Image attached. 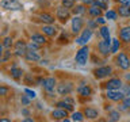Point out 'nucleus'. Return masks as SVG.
I'll return each instance as SVG.
<instances>
[{
	"label": "nucleus",
	"instance_id": "44",
	"mask_svg": "<svg viewBox=\"0 0 130 122\" xmlns=\"http://www.w3.org/2000/svg\"><path fill=\"white\" fill-rule=\"evenodd\" d=\"M88 24H89V28H93V27H96V26H98L96 20H95V22H92V20H91V22H88Z\"/></svg>",
	"mask_w": 130,
	"mask_h": 122
},
{
	"label": "nucleus",
	"instance_id": "51",
	"mask_svg": "<svg viewBox=\"0 0 130 122\" xmlns=\"http://www.w3.org/2000/svg\"><path fill=\"white\" fill-rule=\"evenodd\" d=\"M73 2H77V0H73Z\"/></svg>",
	"mask_w": 130,
	"mask_h": 122
},
{
	"label": "nucleus",
	"instance_id": "16",
	"mask_svg": "<svg viewBox=\"0 0 130 122\" xmlns=\"http://www.w3.org/2000/svg\"><path fill=\"white\" fill-rule=\"evenodd\" d=\"M24 58H26L27 61H32V63H34V61H39L41 60V56L38 54L37 50H30V49H28L27 53L24 54Z\"/></svg>",
	"mask_w": 130,
	"mask_h": 122
},
{
	"label": "nucleus",
	"instance_id": "17",
	"mask_svg": "<svg viewBox=\"0 0 130 122\" xmlns=\"http://www.w3.org/2000/svg\"><path fill=\"white\" fill-rule=\"evenodd\" d=\"M119 37H121L122 41H125V42H130V26L122 27Z\"/></svg>",
	"mask_w": 130,
	"mask_h": 122
},
{
	"label": "nucleus",
	"instance_id": "49",
	"mask_svg": "<svg viewBox=\"0 0 130 122\" xmlns=\"http://www.w3.org/2000/svg\"><path fill=\"white\" fill-rule=\"evenodd\" d=\"M125 77H126V80H130V73H126Z\"/></svg>",
	"mask_w": 130,
	"mask_h": 122
},
{
	"label": "nucleus",
	"instance_id": "30",
	"mask_svg": "<svg viewBox=\"0 0 130 122\" xmlns=\"http://www.w3.org/2000/svg\"><path fill=\"white\" fill-rule=\"evenodd\" d=\"M117 18H118V12L117 11H112V10H107V11H106V19L115 20Z\"/></svg>",
	"mask_w": 130,
	"mask_h": 122
},
{
	"label": "nucleus",
	"instance_id": "13",
	"mask_svg": "<svg viewBox=\"0 0 130 122\" xmlns=\"http://www.w3.org/2000/svg\"><path fill=\"white\" fill-rule=\"evenodd\" d=\"M68 110H65V109H56V110H53V113H52V117L54 118V119H58V121H64L65 118L68 117Z\"/></svg>",
	"mask_w": 130,
	"mask_h": 122
},
{
	"label": "nucleus",
	"instance_id": "50",
	"mask_svg": "<svg viewBox=\"0 0 130 122\" xmlns=\"http://www.w3.org/2000/svg\"><path fill=\"white\" fill-rule=\"evenodd\" d=\"M24 121H26V122H32L31 118H24Z\"/></svg>",
	"mask_w": 130,
	"mask_h": 122
},
{
	"label": "nucleus",
	"instance_id": "15",
	"mask_svg": "<svg viewBox=\"0 0 130 122\" xmlns=\"http://www.w3.org/2000/svg\"><path fill=\"white\" fill-rule=\"evenodd\" d=\"M84 115L88 118V119H96L99 117V111L93 107H85L84 109Z\"/></svg>",
	"mask_w": 130,
	"mask_h": 122
},
{
	"label": "nucleus",
	"instance_id": "5",
	"mask_svg": "<svg viewBox=\"0 0 130 122\" xmlns=\"http://www.w3.org/2000/svg\"><path fill=\"white\" fill-rule=\"evenodd\" d=\"M56 16H57V19H60L62 23L68 22V19L71 18V12H69V8H65L64 6L58 7V8H57V11H56Z\"/></svg>",
	"mask_w": 130,
	"mask_h": 122
},
{
	"label": "nucleus",
	"instance_id": "11",
	"mask_svg": "<svg viewBox=\"0 0 130 122\" xmlns=\"http://www.w3.org/2000/svg\"><path fill=\"white\" fill-rule=\"evenodd\" d=\"M56 84H57V81L54 77H47V79H45L43 81V88H45V91H46L49 95L54 91V88H56ZM52 96V95H50Z\"/></svg>",
	"mask_w": 130,
	"mask_h": 122
},
{
	"label": "nucleus",
	"instance_id": "28",
	"mask_svg": "<svg viewBox=\"0 0 130 122\" xmlns=\"http://www.w3.org/2000/svg\"><path fill=\"white\" fill-rule=\"evenodd\" d=\"M92 4H95V6L100 7L102 10H107V8H108V0H95Z\"/></svg>",
	"mask_w": 130,
	"mask_h": 122
},
{
	"label": "nucleus",
	"instance_id": "3",
	"mask_svg": "<svg viewBox=\"0 0 130 122\" xmlns=\"http://www.w3.org/2000/svg\"><path fill=\"white\" fill-rule=\"evenodd\" d=\"M91 38H92V28L87 27L85 30L81 31V34L76 38V43H77V45H81V46H84V45H87V42H88Z\"/></svg>",
	"mask_w": 130,
	"mask_h": 122
},
{
	"label": "nucleus",
	"instance_id": "2",
	"mask_svg": "<svg viewBox=\"0 0 130 122\" xmlns=\"http://www.w3.org/2000/svg\"><path fill=\"white\" fill-rule=\"evenodd\" d=\"M0 6L4 10H11V11H20L23 10V4L19 0H2Z\"/></svg>",
	"mask_w": 130,
	"mask_h": 122
},
{
	"label": "nucleus",
	"instance_id": "6",
	"mask_svg": "<svg viewBox=\"0 0 130 122\" xmlns=\"http://www.w3.org/2000/svg\"><path fill=\"white\" fill-rule=\"evenodd\" d=\"M112 73V68L111 67H100L93 71V76L96 79H103V77H107Z\"/></svg>",
	"mask_w": 130,
	"mask_h": 122
},
{
	"label": "nucleus",
	"instance_id": "39",
	"mask_svg": "<svg viewBox=\"0 0 130 122\" xmlns=\"http://www.w3.org/2000/svg\"><path fill=\"white\" fill-rule=\"evenodd\" d=\"M20 102H22V104L28 106V104H30V98H28L27 95H22V98H20Z\"/></svg>",
	"mask_w": 130,
	"mask_h": 122
},
{
	"label": "nucleus",
	"instance_id": "48",
	"mask_svg": "<svg viewBox=\"0 0 130 122\" xmlns=\"http://www.w3.org/2000/svg\"><path fill=\"white\" fill-rule=\"evenodd\" d=\"M0 121H2V122H10V119H8V118H2Z\"/></svg>",
	"mask_w": 130,
	"mask_h": 122
},
{
	"label": "nucleus",
	"instance_id": "19",
	"mask_svg": "<svg viewBox=\"0 0 130 122\" xmlns=\"http://www.w3.org/2000/svg\"><path fill=\"white\" fill-rule=\"evenodd\" d=\"M117 12H118V15H119V16H123V18H129V16H130V7H129V6H123V4H121Z\"/></svg>",
	"mask_w": 130,
	"mask_h": 122
},
{
	"label": "nucleus",
	"instance_id": "25",
	"mask_svg": "<svg viewBox=\"0 0 130 122\" xmlns=\"http://www.w3.org/2000/svg\"><path fill=\"white\" fill-rule=\"evenodd\" d=\"M31 41H34V42L39 43V45H45V43H46V38H45L42 34H32L31 35Z\"/></svg>",
	"mask_w": 130,
	"mask_h": 122
},
{
	"label": "nucleus",
	"instance_id": "12",
	"mask_svg": "<svg viewBox=\"0 0 130 122\" xmlns=\"http://www.w3.org/2000/svg\"><path fill=\"white\" fill-rule=\"evenodd\" d=\"M14 53L16 56H24L27 53L28 50V48H27V45L23 42V41H18V42L15 43V48H14Z\"/></svg>",
	"mask_w": 130,
	"mask_h": 122
},
{
	"label": "nucleus",
	"instance_id": "23",
	"mask_svg": "<svg viewBox=\"0 0 130 122\" xmlns=\"http://www.w3.org/2000/svg\"><path fill=\"white\" fill-rule=\"evenodd\" d=\"M22 75H23V71L20 68H18L16 67V65H14V67L11 68V76L14 77V79H20V77H22Z\"/></svg>",
	"mask_w": 130,
	"mask_h": 122
},
{
	"label": "nucleus",
	"instance_id": "46",
	"mask_svg": "<svg viewBox=\"0 0 130 122\" xmlns=\"http://www.w3.org/2000/svg\"><path fill=\"white\" fill-rule=\"evenodd\" d=\"M4 50V46H3V43H0V58H2V57H3V52Z\"/></svg>",
	"mask_w": 130,
	"mask_h": 122
},
{
	"label": "nucleus",
	"instance_id": "38",
	"mask_svg": "<svg viewBox=\"0 0 130 122\" xmlns=\"http://www.w3.org/2000/svg\"><path fill=\"white\" fill-rule=\"evenodd\" d=\"M24 94H26V95L30 98V99H34V98H35V92L32 91V89H30V88H26V89H24Z\"/></svg>",
	"mask_w": 130,
	"mask_h": 122
},
{
	"label": "nucleus",
	"instance_id": "26",
	"mask_svg": "<svg viewBox=\"0 0 130 122\" xmlns=\"http://www.w3.org/2000/svg\"><path fill=\"white\" fill-rule=\"evenodd\" d=\"M57 107H61V109H65L68 111H72L73 110V103H69L67 100H62V102H58L57 103Z\"/></svg>",
	"mask_w": 130,
	"mask_h": 122
},
{
	"label": "nucleus",
	"instance_id": "40",
	"mask_svg": "<svg viewBox=\"0 0 130 122\" xmlns=\"http://www.w3.org/2000/svg\"><path fill=\"white\" fill-rule=\"evenodd\" d=\"M122 104L126 106L127 109H130V96H125L123 99H122Z\"/></svg>",
	"mask_w": 130,
	"mask_h": 122
},
{
	"label": "nucleus",
	"instance_id": "20",
	"mask_svg": "<svg viewBox=\"0 0 130 122\" xmlns=\"http://www.w3.org/2000/svg\"><path fill=\"white\" fill-rule=\"evenodd\" d=\"M39 20H41V22H43L45 24H52V23H54V16H52L50 14L43 12V14L39 15Z\"/></svg>",
	"mask_w": 130,
	"mask_h": 122
},
{
	"label": "nucleus",
	"instance_id": "29",
	"mask_svg": "<svg viewBox=\"0 0 130 122\" xmlns=\"http://www.w3.org/2000/svg\"><path fill=\"white\" fill-rule=\"evenodd\" d=\"M100 35L103 37V39L111 41V38H110V31H108V27L102 26V27H100Z\"/></svg>",
	"mask_w": 130,
	"mask_h": 122
},
{
	"label": "nucleus",
	"instance_id": "37",
	"mask_svg": "<svg viewBox=\"0 0 130 122\" xmlns=\"http://www.w3.org/2000/svg\"><path fill=\"white\" fill-rule=\"evenodd\" d=\"M73 0H62V6L65 8H73Z\"/></svg>",
	"mask_w": 130,
	"mask_h": 122
},
{
	"label": "nucleus",
	"instance_id": "21",
	"mask_svg": "<svg viewBox=\"0 0 130 122\" xmlns=\"http://www.w3.org/2000/svg\"><path fill=\"white\" fill-rule=\"evenodd\" d=\"M102 8L100 7H98V6H95V4H91V6H89V8H88V12H89V15L91 16H100L102 15Z\"/></svg>",
	"mask_w": 130,
	"mask_h": 122
},
{
	"label": "nucleus",
	"instance_id": "7",
	"mask_svg": "<svg viewBox=\"0 0 130 122\" xmlns=\"http://www.w3.org/2000/svg\"><path fill=\"white\" fill-rule=\"evenodd\" d=\"M106 96L112 102H121L125 98V94L121 89H107V95Z\"/></svg>",
	"mask_w": 130,
	"mask_h": 122
},
{
	"label": "nucleus",
	"instance_id": "14",
	"mask_svg": "<svg viewBox=\"0 0 130 122\" xmlns=\"http://www.w3.org/2000/svg\"><path fill=\"white\" fill-rule=\"evenodd\" d=\"M106 88L107 89H121L122 88V80L121 79H110L106 83Z\"/></svg>",
	"mask_w": 130,
	"mask_h": 122
},
{
	"label": "nucleus",
	"instance_id": "32",
	"mask_svg": "<svg viewBox=\"0 0 130 122\" xmlns=\"http://www.w3.org/2000/svg\"><path fill=\"white\" fill-rule=\"evenodd\" d=\"M72 121H77V122L84 121V113H80V111L73 113L72 114Z\"/></svg>",
	"mask_w": 130,
	"mask_h": 122
},
{
	"label": "nucleus",
	"instance_id": "9",
	"mask_svg": "<svg viewBox=\"0 0 130 122\" xmlns=\"http://www.w3.org/2000/svg\"><path fill=\"white\" fill-rule=\"evenodd\" d=\"M83 26H84L83 19H81L79 15H75V18L72 19V31L75 33V34H77V33H80L83 30Z\"/></svg>",
	"mask_w": 130,
	"mask_h": 122
},
{
	"label": "nucleus",
	"instance_id": "41",
	"mask_svg": "<svg viewBox=\"0 0 130 122\" xmlns=\"http://www.w3.org/2000/svg\"><path fill=\"white\" fill-rule=\"evenodd\" d=\"M96 23L98 24H102V26H104L106 24V18H102V16H96Z\"/></svg>",
	"mask_w": 130,
	"mask_h": 122
},
{
	"label": "nucleus",
	"instance_id": "35",
	"mask_svg": "<svg viewBox=\"0 0 130 122\" xmlns=\"http://www.w3.org/2000/svg\"><path fill=\"white\" fill-rule=\"evenodd\" d=\"M10 56H11V52H10V49H7V50L4 52V56L0 58V61H2V63H7V61L10 60Z\"/></svg>",
	"mask_w": 130,
	"mask_h": 122
},
{
	"label": "nucleus",
	"instance_id": "27",
	"mask_svg": "<svg viewBox=\"0 0 130 122\" xmlns=\"http://www.w3.org/2000/svg\"><path fill=\"white\" fill-rule=\"evenodd\" d=\"M121 48V42L119 39H111V53H118V50H119Z\"/></svg>",
	"mask_w": 130,
	"mask_h": 122
},
{
	"label": "nucleus",
	"instance_id": "4",
	"mask_svg": "<svg viewBox=\"0 0 130 122\" xmlns=\"http://www.w3.org/2000/svg\"><path fill=\"white\" fill-rule=\"evenodd\" d=\"M117 64L121 69L126 71V69L130 68V58L125 54V53H119V54L117 56Z\"/></svg>",
	"mask_w": 130,
	"mask_h": 122
},
{
	"label": "nucleus",
	"instance_id": "22",
	"mask_svg": "<svg viewBox=\"0 0 130 122\" xmlns=\"http://www.w3.org/2000/svg\"><path fill=\"white\" fill-rule=\"evenodd\" d=\"M121 119V113L119 110H111L108 113V121H112V122H117Z\"/></svg>",
	"mask_w": 130,
	"mask_h": 122
},
{
	"label": "nucleus",
	"instance_id": "18",
	"mask_svg": "<svg viewBox=\"0 0 130 122\" xmlns=\"http://www.w3.org/2000/svg\"><path fill=\"white\" fill-rule=\"evenodd\" d=\"M42 31H43V34L47 35V37H53V35H56V33H57L56 27L52 26V24H43Z\"/></svg>",
	"mask_w": 130,
	"mask_h": 122
},
{
	"label": "nucleus",
	"instance_id": "24",
	"mask_svg": "<svg viewBox=\"0 0 130 122\" xmlns=\"http://www.w3.org/2000/svg\"><path fill=\"white\" fill-rule=\"evenodd\" d=\"M77 91H79V94L81 96H91L92 95V89H91V87H88V85H83V87H80Z\"/></svg>",
	"mask_w": 130,
	"mask_h": 122
},
{
	"label": "nucleus",
	"instance_id": "1",
	"mask_svg": "<svg viewBox=\"0 0 130 122\" xmlns=\"http://www.w3.org/2000/svg\"><path fill=\"white\" fill-rule=\"evenodd\" d=\"M88 57H89V48L87 45H84V46H81L79 49V52L76 53L75 61H76V64H79V65H84V64H87Z\"/></svg>",
	"mask_w": 130,
	"mask_h": 122
},
{
	"label": "nucleus",
	"instance_id": "8",
	"mask_svg": "<svg viewBox=\"0 0 130 122\" xmlns=\"http://www.w3.org/2000/svg\"><path fill=\"white\" fill-rule=\"evenodd\" d=\"M98 49H99L100 54L103 56H108V53H111V41L103 39L98 43Z\"/></svg>",
	"mask_w": 130,
	"mask_h": 122
},
{
	"label": "nucleus",
	"instance_id": "31",
	"mask_svg": "<svg viewBox=\"0 0 130 122\" xmlns=\"http://www.w3.org/2000/svg\"><path fill=\"white\" fill-rule=\"evenodd\" d=\"M85 12V4H80V6L73 7V14L75 15H81Z\"/></svg>",
	"mask_w": 130,
	"mask_h": 122
},
{
	"label": "nucleus",
	"instance_id": "47",
	"mask_svg": "<svg viewBox=\"0 0 130 122\" xmlns=\"http://www.w3.org/2000/svg\"><path fill=\"white\" fill-rule=\"evenodd\" d=\"M22 114H23V115H28L30 113H28V110H26V109H24V110H22Z\"/></svg>",
	"mask_w": 130,
	"mask_h": 122
},
{
	"label": "nucleus",
	"instance_id": "42",
	"mask_svg": "<svg viewBox=\"0 0 130 122\" xmlns=\"http://www.w3.org/2000/svg\"><path fill=\"white\" fill-rule=\"evenodd\" d=\"M8 91H10V89H8L7 87H3V85H0V96H4V95H7V94H8Z\"/></svg>",
	"mask_w": 130,
	"mask_h": 122
},
{
	"label": "nucleus",
	"instance_id": "34",
	"mask_svg": "<svg viewBox=\"0 0 130 122\" xmlns=\"http://www.w3.org/2000/svg\"><path fill=\"white\" fill-rule=\"evenodd\" d=\"M122 92L125 94V96H130V84H122Z\"/></svg>",
	"mask_w": 130,
	"mask_h": 122
},
{
	"label": "nucleus",
	"instance_id": "43",
	"mask_svg": "<svg viewBox=\"0 0 130 122\" xmlns=\"http://www.w3.org/2000/svg\"><path fill=\"white\" fill-rule=\"evenodd\" d=\"M119 4H123V6H129L130 7V0H118Z\"/></svg>",
	"mask_w": 130,
	"mask_h": 122
},
{
	"label": "nucleus",
	"instance_id": "36",
	"mask_svg": "<svg viewBox=\"0 0 130 122\" xmlns=\"http://www.w3.org/2000/svg\"><path fill=\"white\" fill-rule=\"evenodd\" d=\"M39 46H41V45H39V43H37V42H34V41H31V42L27 45V48L30 49V50H38Z\"/></svg>",
	"mask_w": 130,
	"mask_h": 122
},
{
	"label": "nucleus",
	"instance_id": "45",
	"mask_svg": "<svg viewBox=\"0 0 130 122\" xmlns=\"http://www.w3.org/2000/svg\"><path fill=\"white\" fill-rule=\"evenodd\" d=\"M81 2H83V4H88V6H91L95 0H81Z\"/></svg>",
	"mask_w": 130,
	"mask_h": 122
},
{
	"label": "nucleus",
	"instance_id": "10",
	"mask_svg": "<svg viewBox=\"0 0 130 122\" xmlns=\"http://www.w3.org/2000/svg\"><path fill=\"white\" fill-rule=\"evenodd\" d=\"M73 91V84L72 83H61L57 85V92L60 94V95H68V94H71Z\"/></svg>",
	"mask_w": 130,
	"mask_h": 122
},
{
	"label": "nucleus",
	"instance_id": "33",
	"mask_svg": "<svg viewBox=\"0 0 130 122\" xmlns=\"http://www.w3.org/2000/svg\"><path fill=\"white\" fill-rule=\"evenodd\" d=\"M3 46H4V49H11V46H12V39H11V37H6V38H4Z\"/></svg>",
	"mask_w": 130,
	"mask_h": 122
}]
</instances>
